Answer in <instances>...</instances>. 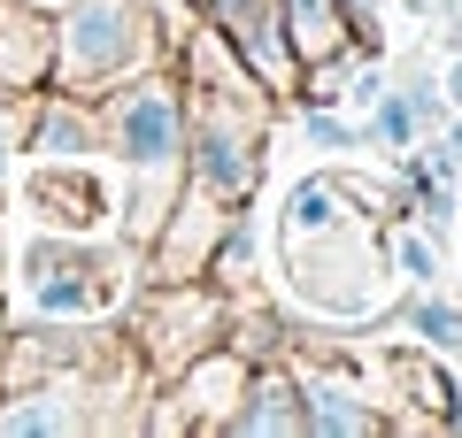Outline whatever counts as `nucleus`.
Listing matches in <instances>:
<instances>
[{"label": "nucleus", "mask_w": 462, "mask_h": 438, "mask_svg": "<svg viewBox=\"0 0 462 438\" xmlns=\"http://www.w3.org/2000/svg\"><path fill=\"white\" fill-rule=\"evenodd\" d=\"M208 331H216V300L208 292H170L162 315H154V361H162V370L193 361L200 346H208Z\"/></svg>", "instance_id": "6e6552de"}, {"label": "nucleus", "mask_w": 462, "mask_h": 438, "mask_svg": "<svg viewBox=\"0 0 462 438\" xmlns=\"http://www.w3.org/2000/svg\"><path fill=\"white\" fill-rule=\"evenodd\" d=\"M309 139H316V146H346V139H355V131H346L339 115H331L324 100H316V108H309Z\"/></svg>", "instance_id": "dca6fc26"}, {"label": "nucleus", "mask_w": 462, "mask_h": 438, "mask_svg": "<svg viewBox=\"0 0 462 438\" xmlns=\"http://www.w3.org/2000/svg\"><path fill=\"white\" fill-rule=\"evenodd\" d=\"M447 93H455V100H462V62H455V69H447Z\"/></svg>", "instance_id": "6ab92c4d"}, {"label": "nucleus", "mask_w": 462, "mask_h": 438, "mask_svg": "<svg viewBox=\"0 0 462 438\" xmlns=\"http://www.w3.org/2000/svg\"><path fill=\"white\" fill-rule=\"evenodd\" d=\"M208 8H216V23H224V39L239 47L247 78L270 85V93H285V85H293V47H285L278 0H208Z\"/></svg>", "instance_id": "39448f33"}, {"label": "nucleus", "mask_w": 462, "mask_h": 438, "mask_svg": "<svg viewBox=\"0 0 462 438\" xmlns=\"http://www.w3.org/2000/svg\"><path fill=\"white\" fill-rule=\"evenodd\" d=\"M300 415H309V431H378L370 400L339 377H300Z\"/></svg>", "instance_id": "9d476101"}, {"label": "nucleus", "mask_w": 462, "mask_h": 438, "mask_svg": "<svg viewBox=\"0 0 462 438\" xmlns=\"http://www.w3.org/2000/svg\"><path fill=\"white\" fill-rule=\"evenodd\" d=\"M370 131H378L385 146H409V139H416V108H409V100H385V93H378V100H370Z\"/></svg>", "instance_id": "4468645a"}, {"label": "nucleus", "mask_w": 462, "mask_h": 438, "mask_svg": "<svg viewBox=\"0 0 462 438\" xmlns=\"http://www.w3.org/2000/svg\"><path fill=\"white\" fill-rule=\"evenodd\" d=\"M278 23H285L293 62H309V69H331L346 47H355V23H346L339 0H278Z\"/></svg>", "instance_id": "0eeeda50"}, {"label": "nucleus", "mask_w": 462, "mask_h": 438, "mask_svg": "<svg viewBox=\"0 0 462 438\" xmlns=\"http://www.w3.org/2000/svg\"><path fill=\"white\" fill-rule=\"evenodd\" d=\"M32 8H62V0H32Z\"/></svg>", "instance_id": "412c9836"}, {"label": "nucleus", "mask_w": 462, "mask_h": 438, "mask_svg": "<svg viewBox=\"0 0 462 438\" xmlns=\"http://www.w3.org/2000/svg\"><path fill=\"white\" fill-rule=\"evenodd\" d=\"M32 215L39 224H62V231H93L108 215V200L85 178V162H39L32 169Z\"/></svg>", "instance_id": "423d86ee"}, {"label": "nucleus", "mask_w": 462, "mask_h": 438, "mask_svg": "<svg viewBox=\"0 0 462 438\" xmlns=\"http://www.w3.org/2000/svg\"><path fill=\"white\" fill-rule=\"evenodd\" d=\"M8 162H16V123H8V108H0V185H8Z\"/></svg>", "instance_id": "a211bd4d"}, {"label": "nucleus", "mask_w": 462, "mask_h": 438, "mask_svg": "<svg viewBox=\"0 0 462 438\" xmlns=\"http://www.w3.org/2000/svg\"><path fill=\"white\" fill-rule=\"evenodd\" d=\"M339 8H346V23H355V47L378 54V0H339Z\"/></svg>", "instance_id": "2eb2a0df"}, {"label": "nucleus", "mask_w": 462, "mask_h": 438, "mask_svg": "<svg viewBox=\"0 0 462 438\" xmlns=\"http://www.w3.org/2000/svg\"><path fill=\"white\" fill-rule=\"evenodd\" d=\"M108 269L116 261H100V254H54V246H39L32 261H23V277H32V300L47 315H93V308H108L116 300V285H108Z\"/></svg>", "instance_id": "20e7f679"}, {"label": "nucleus", "mask_w": 462, "mask_h": 438, "mask_svg": "<svg viewBox=\"0 0 462 438\" xmlns=\"http://www.w3.org/2000/svg\"><path fill=\"white\" fill-rule=\"evenodd\" d=\"M416 8H424V0H416Z\"/></svg>", "instance_id": "4be33fe9"}, {"label": "nucleus", "mask_w": 462, "mask_h": 438, "mask_svg": "<svg viewBox=\"0 0 462 438\" xmlns=\"http://www.w3.org/2000/svg\"><path fill=\"white\" fill-rule=\"evenodd\" d=\"M32 154H39V162H85V154H100V131H93V115H85L78 100H69V108H62V100H47Z\"/></svg>", "instance_id": "9b49d317"}, {"label": "nucleus", "mask_w": 462, "mask_h": 438, "mask_svg": "<svg viewBox=\"0 0 462 438\" xmlns=\"http://www.w3.org/2000/svg\"><path fill=\"white\" fill-rule=\"evenodd\" d=\"M231 431H309V415H300V385L263 377V385L247 392V407L231 415Z\"/></svg>", "instance_id": "f8f14e48"}, {"label": "nucleus", "mask_w": 462, "mask_h": 438, "mask_svg": "<svg viewBox=\"0 0 462 438\" xmlns=\"http://www.w3.org/2000/svg\"><path fill=\"white\" fill-rule=\"evenodd\" d=\"M401 269H409V277H439V246H424V239H401Z\"/></svg>", "instance_id": "f3484780"}, {"label": "nucleus", "mask_w": 462, "mask_h": 438, "mask_svg": "<svg viewBox=\"0 0 462 438\" xmlns=\"http://www.w3.org/2000/svg\"><path fill=\"white\" fill-rule=\"evenodd\" d=\"M409 324L424 331V346H462V315L447 308V300H416V308H409Z\"/></svg>", "instance_id": "ddd939ff"}, {"label": "nucleus", "mask_w": 462, "mask_h": 438, "mask_svg": "<svg viewBox=\"0 0 462 438\" xmlns=\"http://www.w3.org/2000/svg\"><path fill=\"white\" fill-rule=\"evenodd\" d=\"M47 62H54V32H47V23L0 16V100L32 93V85L47 78Z\"/></svg>", "instance_id": "1a4fd4ad"}, {"label": "nucleus", "mask_w": 462, "mask_h": 438, "mask_svg": "<svg viewBox=\"0 0 462 438\" xmlns=\"http://www.w3.org/2000/svg\"><path fill=\"white\" fill-rule=\"evenodd\" d=\"M247 78H224V85H200L193 100V178L200 193L216 200H247L254 193V154H263V123L247 115Z\"/></svg>", "instance_id": "7ed1b4c3"}, {"label": "nucleus", "mask_w": 462, "mask_h": 438, "mask_svg": "<svg viewBox=\"0 0 462 438\" xmlns=\"http://www.w3.org/2000/svg\"><path fill=\"white\" fill-rule=\"evenodd\" d=\"M455 162H462V123H455Z\"/></svg>", "instance_id": "aec40b11"}, {"label": "nucleus", "mask_w": 462, "mask_h": 438, "mask_svg": "<svg viewBox=\"0 0 462 438\" xmlns=\"http://www.w3.org/2000/svg\"><path fill=\"white\" fill-rule=\"evenodd\" d=\"M69 23L54 32V78L69 93H100L116 85L124 69H147L154 39H147V8L139 0H62Z\"/></svg>", "instance_id": "f03ea898"}, {"label": "nucleus", "mask_w": 462, "mask_h": 438, "mask_svg": "<svg viewBox=\"0 0 462 438\" xmlns=\"http://www.w3.org/2000/svg\"><path fill=\"white\" fill-rule=\"evenodd\" d=\"M108 139H116V154H124V169H132V224L154 231L170 215L178 162H185V115H178V100H170V85L162 78L132 85V93L108 108Z\"/></svg>", "instance_id": "f257e3e1"}]
</instances>
